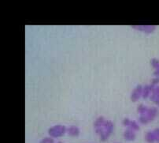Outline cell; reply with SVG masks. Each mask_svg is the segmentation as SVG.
I'll return each mask as SVG.
<instances>
[{
    "mask_svg": "<svg viewBox=\"0 0 159 143\" xmlns=\"http://www.w3.org/2000/svg\"><path fill=\"white\" fill-rule=\"evenodd\" d=\"M94 128L97 135H99L101 141H105L113 133L114 126L112 121L105 119L103 116H99L95 119Z\"/></svg>",
    "mask_w": 159,
    "mask_h": 143,
    "instance_id": "1",
    "label": "cell"
},
{
    "mask_svg": "<svg viewBox=\"0 0 159 143\" xmlns=\"http://www.w3.org/2000/svg\"><path fill=\"white\" fill-rule=\"evenodd\" d=\"M139 113V121L142 124H147L154 120L158 115V110L155 107H147L144 104H139L137 107Z\"/></svg>",
    "mask_w": 159,
    "mask_h": 143,
    "instance_id": "2",
    "label": "cell"
},
{
    "mask_svg": "<svg viewBox=\"0 0 159 143\" xmlns=\"http://www.w3.org/2000/svg\"><path fill=\"white\" fill-rule=\"evenodd\" d=\"M66 126L64 125H55L48 130V135L52 138H57L63 136L66 133Z\"/></svg>",
    "mask_w": 159,
    "mask_h": 143,
    "instance_id": "3",
    "label": "cell"
},
{
    "mask_svg": "<svg viewBox=\"0 0 159 143\" xmlns=\"http://www.w3.org/2000/svg\"><path fill=\"white\" fill-rule=\"evenodd\" d=\"M132 28L136 30L142 31L146 33H151L155 30L157 26L153 25H136V26H132Z\"/></svg>",
    "mask_w": 159,
    "mask_h": 143,
    "instance_id": "4",
    "label": "cell"
},
{
    "mask_svg": "<svg viewBox=\"0 0 159 143\" xmlns=\"http://www.w3.org/2000/svg\"><path fill=\"white\" fill-rule=\"evenodd\" d=\"M143 87L141 85H138L134 88L132 90V94H131V101L132 102H136L139 101V99L142 97V93H143Z\"/></svg>",
    "mask_w": 159,
    "mask_h": 143,
    "instance_id": "5",
    "label": "cell"
},
{
    "mask_svg": "<svg viewBox=\"0 0 159 143\" xmlns=\"http://www.w3.org/2000/svg\"><path fill=\"white\" fill-rule=\"evenodd\" d=\"M122 124L135 131H137L139 130V125L138 124V123H136L135 120H132V119H129L128 118H125V119H123Z\"/></svg>",
    "mask_w": 159,
    "mask_h": 143,
    "instance_id": "6",
    "label": "cell"
},
{
    "mask_svg": "<svg viewBox=\"0 0 159 143\" xmlns=\"http://www.w3.org/2000/svg\"><path fill=\"white\" fill-rule=\"evenodd\" d=\"M150 100L159 107V85L154 86L150 96Z\"/></svg>",
    "mask_w": 159,
    "mask_h": 143,
    "instance_id": "7",
    "label": "cell"
},
{
    "mask_svg": "<svg viewBox=\"0 0 159 143\" xmlns=\"http://www.w3.org/2000/svg\"><path fill=\"white\" fill-rule=\"evenodd\" d=\"M123 137L126 141H134L135 139V137H136L135 131L130 129V128H127L124 132Z\"/></svg>",
    "mask_w": 159,
    "mask_h": 143,
    "instance_id": "8",
    "label": "cell"
},
{
    "mask_svg": "<svg viewBox=\"0 0 159 143\" xmlns=\"http://www.w3.org/2000/svg\"><path fill=\"white\" fill-rule=\"evenodd\" d=\"M154 86H155V85H153L152 84H149V85H145L143 87V93H142L143 98L147 99V97H150Z\"/></svg>",
    "mask_w": 159,
    "mask_h": 143,
    "instance_id": "9",
    "label": "cell"
},
{
    "mask_svg": "<svg viewBox=\"0 0 159 143\" xmlns=\"http://www.w3.org/2000/svg\"><path fill=\"white\" fill-rule=\"evenodd\" d=\"M66 133L70 136L76 137L80 135V129L76 126H70L66 128Z\"/></svg>",
    "mask_w": 159,
    "mask_h": 143,
    "instance_id": "10",
    "label": "cell"
},
{
    "mask_svg": "<svg viewBox=\"0 0 159 143\" xmlns=\"http://www.w3.org/2000/svg\"><path fill=\"white\" fill-rule=\"evenodd\" d=\"M153 136H154V143H159V127L155 128L152 131Z\"/></svg>",
    "mask_w": 159,
    "mask_h": 143,
    "instance_id": "11",
    "label": "cell"
},
{
    "mask_svg": "<svg viewBox=\"0 0 159 143\" xmlns=\"http://www.w3.org/2000/svg\"><path fill=\"white\" fill-rule=\"evenodd\" d=\"M151 64L153 68L154 69V70H159V60L155 58L152 59L151 61Z\"/></svg>",
    "mask_w": 159,
    "mask_h": 143,
    "instance_id": "12",
    "label": "cell"
},
{
    "mask_svg": "<svg viewBox=\"0 0 159 143\" xmlns=\"http://www.w3.org/2000/svg\"><path fill=\"white\" fill-rule=\"evenodd\" d=\"M39 143H54V141L51 137H47V138H44L43 139L41 140Z\"/></svg>",
    "mask_w": 159,
    "mask_h": 143,
    "instance_id": "13",
    "label": "cell"
},
{
    "mask_svg": "<svg viewBox=\"0 0 159 143\" xmlns=\"http://www.w3.org/2000/svg\"><path fill=\"white\" fill-rule=\"evenodd\" d=\"M153 85H157L159 84V78H154V79H153L152 82H151V83Z\"/></svg>",
    "mask_w": 159,
    "mask_h": 143,
    "instance_id": "14",
    "label": "cell"
},
{
    "mask_svg": "<svg viewBox=\"0 0 159 143\" xmlns=\"http://www.w3.org/2000/svg\"><path fill=\"white\" fill-rule=\"evenodd\" d=\"M57 143H62V142H61V141H58V142H57Z\"/></svg>",
    "mask_w": 159,
    "mask_h": 143,
    "instance_id": "15",
    "label": "cell"
}]
</instances>
